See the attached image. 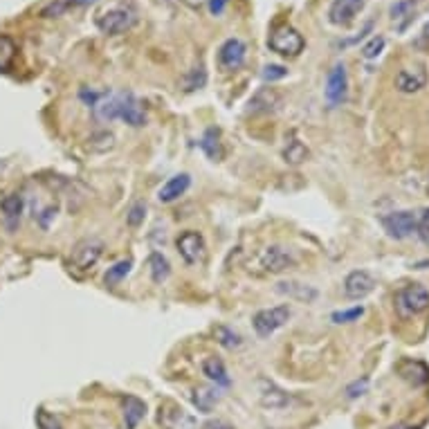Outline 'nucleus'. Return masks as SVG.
<instances>
[{"label":"nucleus","mask_w":429,"mask_h":429,"mask_svg":"<svg viewBox=\"0 0 429 429\" xmlns=\"http://www.w3.org/2000/svg\"><path fill=\"white\" fill-rule=\"evenodd\" d=\"M288 74V70L283 68V65H265V70H263V79L265 81H279V79H283Z\"/></svg>","instance_id":"obj_38"},{"label":"nucleus","mask_w":429,"mask_h":429,"mask_svg":"<svg viewBox=\"0 0 429 429\" xmlns=\"http://www.w3.org/2000/svg\"><path fill=\"white\" fill-rule=\"evenodd\" d=\"M281 106V95L274 88H261L254 97L249 99L252 113H272Z\"/></svg>","instance_id":"obj_18"},{"label":"nucleus","mask_w":429,"mask_h":429,"mask_svg":"<svg viewBox=\"0 0 429 429\" xmlns=\"http://www.w3.org/2000/svg\"><path fill=\"white\" fill-rule=\"evenodd\" d=\"M135 25V12L130 7H110L97 16V27L104 34H124Z\"/></svg>","instance_id":"obj_6"},{"label":"nucleus","mask_w":429,"mask_h":429,"mask_svg":"<svg viewBox=\"0 0 429 429\" xmlns=\"http://www.w3.org/2000/svg\"><path fill=\"white\" fill-rule=\"evenodd\" d=\"M16 59V43L9 36L0 34V72H7Z\"/></svg>","instance_id":"obj_29"},{"label":"nucleus","mask_w":429,"mask_h":429,"mask_svg":"<svg viewBox=\"0 0 429 429\" xmlns=\"http://www.w3.org/2000/svg\"><path fill=\"white\" fill-rule=\"evenodd\" d=\"M400 376H403V380H407L409 385L414 387H421V385H427L429 382V369L423 365V362H412L407 360L400 365Z\"/></svg>","instance_id":"obj_22"},{"label":"nucleus","mask_w":429,"mask_h":429,"mask_svg":"<svg viewBox=\"0 0 429 429\" xmlns=\"http://www.w3.org/2000/svg\"><path fill=\"white\" fill-rule=\"evenodd\" d=\"M148 272H151L153 283L166 281L171 274V265H169V261H166V256L160 254V252H153V254L148 256Z\"/></svg>","instance_id":"obj_26"},{"label":"nucleus","mask_w":429,"mask_h":429,"mask_svg":"<svg viewBox=\"0 0 429 429\" xmlns=\"http://www.w3.org/2000/svg\"><path fill=\"white\" fill-rule=\"evenodd\" d=\"M306 157H308L306 144L301 142V139H297V137L292 135V139H290V142H288L286 148H283V160H286L288 164H301Z\"/></svg>","instance_id":"obj_27"},{"label":"nucleus","mask_w":429,"mask_h":429,"mask_svg":"<svg viewBox=\"0 0 429 429\" xmlns=\"http://www.w3.org/2000/svg\"><path fill=\"white\" fill-rule=\"evenodd\" d=\"M362 315H365V308H362V306H356V308H351V310L333 313V315H331V319H333L335 324H351V322H358Z\"/></svg>","instance_id":"obj_35"},{"label":"nucleus","mask_w":429,"mask_h":429,"mask_svg":"<svg viewBox=\"0 0 429 429\" xmlns=\"http://www.w3.org/2000/svg\"><path fill=\"white\" fill-rule=\"evenodd\" d=\"M23 209H25V200L21 193H7L3 200H0V213H3V220L7 229H16L18 222H21L23 216Z\"/></svg>","instance_id":"obj_16"},{"label":"nucleus","mask_w":429,"mask_h":429,"mask_svg":"<svg viewBox=\"0 0 429 429\" xmlns=\"http://www.w3.org/2000/svg\"><path fill=\"white\" fill-rule=\"evenodd\" d=\"M202 429H225V425L218 423V421H211V423H207V425H202Z\"/></svg>","instance_id":"obj_40"},{"label":"nucleus","mask_w":429,"mask_h":429,"mask_svg":"<svg viewBox=\"0 0 429 429\" xmlns=\"http://www.w3.org/2000/svg\"><path fill=\"white\" fill-rule=\"evenodd\" d=\"M191 186V178L186 173H178V175H173V178H169L164 184H162V189L157 191V200H160L162 204H169V202H175L180 198V195L186 193V189Z\"/></svg>","instance_id":"obj_17"},{"label":"nucleus","mask_w":429,"mask_h":429,"mask_svg":"<svg viewBox=\"0 0 429 429\" xmlns=\"http://www.w3.org/2000/svg\"><path fill=\"white\" fill-rule=\"evenodd\" d=\"M297 263L292 252L286 249L281 245H270L263 249V254L259 259V268L263 270L265 274H281L288 268H292Z\"/></svg>","instance_id":"obj_8"},{"label":"nucleus","mask_w":429,"mask_h":429,"mask_svg":"<svg viewBox=\"0 0 429 429\" xmlns=\"http://www.w3.org/2000/svg\"><path fill=\"white\" fill-rule=\"evenodd\" d=\"M124 403V423L126 429H137V425L144 421L146 416V403L139 400L137 396H124L122 398Z\"/></svg>","instance_id":"obj_19"},{"label":"nucleus","mask_w":429,"mask_h":429,"mask_svg":"<svg viewBox=\"0 0 429 429\" xmlns=\"http://www.w3.org/2000/svg\"><path fill=\"white\" fill-rule=\"evenodd\" d=\"M268 45L272 48L274 52L283 54V57H297L301 50H304V36L295 30V27H277V30L270 34Z\"/></svg>","instance_id":"obj_7"},{"label":"nucleus","mask_w":429,"mask_h":429,"mask_svg":"<svg viewBox=\"0 0 429 429\" xmlns=\"http://www.w3.org/2000/svg\"><path fill=\"white\" fill-rule=\"evenodd\" d=\"M227 3H229V0H209V12L213 16H220L222 12H225Z\"/></svg>","instance_id":"obj_39"},{"label":"nucleus","mask_w":429,"mask_h":429,"mask_svg":"<svg viewBox=\"0 0 429 429\" xmlns=\"http://www.w3.org/2000/svg\"><path fill=\"white\" fill-rule=\"evenodd\" d=\"M369 391V378H360V380H353L351 385L347 387V396L351 400H356V398H362Z\"/></svg>","instance_id":"obj_36"},{"label":"nucleus","mask_w":429,"mask_h":429,"mask_svg":"<svg viewBox=\"0 0 429 429\" xmlns=\"http://www.w3.org/2000/svg\"><path fill=\"white\" fill-rule=\"evenodd\" d=\"M101 254H104V243H101V240L83 238L72 249L70 265L77 270V272H88V270H92L99 263Z\"/></svg>","instance_id":"obj_5"},{"label":"nucleus","mask_w":429,"mask_h":429,"mask_svg":"<svg viewBox=\"0 0 429 429\" xmlns=\"http://www.w3.org/2000/svg\"><path fill=\"white\" fill-rule=\"evenodd\" d=\"M427 86V70L425 65H416V68H403L396 77V88L405 95H414V92L423 90Z\"/></svg>","instance_id":"obj_13"},{"label":"nucleus","mask_w":429,"mask_h":429,"mask_svg":"<svg viewBox=\"0 0 429 429\" xmlns=\"http://www.w3.org/2000/svg\"><path fill=\"white\" fill-rule=\"evenodd\" d=\"M365 9V0H333L329 18L333 25H349Z\"/></svg>","instance_id":"obj_15"},{"label":"nucleus","mask_w":429,"mask_h":429,"mask_svg":"<svg viewBox=\"0 0 429 429\" xmlns=\"http://www.w3.org/2000/svg\"><path fill=\"white\" fill-rule=\"evenodd\" d=\"M202 373L207 376L216 387H229V376H227V369H225V362L220 358L211 356V358H204L202 360Z\"/></svg>","instance_id":"obj_20"},{"label":"nucleus","mask_w":429,"mask_h":429,"mask_svg":"<svg viewBox=\"0 0 429 429\" xmlns=\"http://www.w3.org/2000/svg\"><path fill=\"white\" fill-rule=\"evenodd\" d=\"M429 216V209L423 211H394V213H387L382 218V225L389 231L391 238H407L412 234H418L421 229V222Z\"/></svg>","instance_id":"obj_2"},{"label":"nucleus","mask_w":429,"mask_h":429,"mask_svg":"<svg viewBox=\"0 0 429 429\" xmlns=\"http://www.w3.org/2000/svg\"><path fill=\"white\" fill-rule=\"evenodd\" d=\"M216 340H218L220 347H225V349H229V351H234V349L240 347V344H243L240 335L234 333L231 329H227V326H218V329H216Z\"/></svg>","instance_id":"obj_31"},{"label":"nucleus","mask_w":429,"mask_h":429,"mask_svg":"<svg viewBox=\"0 0 429 429\" xmlns=\"http://www.w3.org/2000/svg\"><path fill=\"white\" fill-rule=\"evenodd\" d=\"M90 3H95V0H54V3H50L48 7L43 9L41 16H45V18H54V16L65 14L70 7H81V5H90Z\"/></svg>","instance_id":"obj_28"},{"label":"nucleus","mask_w":429,"mask_h":429,"mask_svg":"<svg viewBox=\"0 0 429 429\" xmlns=\"http://www.w3.org/2000/svg\"><path fill=\"white\" fill-rule=\"evenodd\" d=\"M144 213H146V207L142 202H137V204H133V207H130V211H128V216H126V220H128V225H133V227H137L139 222L144 220Z\"/></svg>","instance_id":"obj_37"},{"label":"nucleus","mask_w":429,"mask_h":429,"mask_svg":"<svg viewBox=\"0 0 429 429\" xmlns=\"http://www.w3.org/2000/svg\"><path fill=\"white\" fill-rule=\"evenodd\" d=\"M245 43L240 39H229L220 45L218 50V63L222 70H238L245 61Z\"/></svg>","instance_id":"obj_14"},{"label":"nucleus","mask_w":429,"mask_h":429,"mask_svg":"<svg viewBox=\"0 0 429 429\" xmlns=\"http://www.w3.org/2000/svg\"><path fill=\"white\" fill-rule=\"evenodd\" d=\"M389 429H421V427H412V425H394V427H389Z\"/></svg>","instance_id":"obj_41"},{"label":"nucleus","mask_w":429,"mask_h":429,"mask_svg":"<svg viewBox=\"0 0 429 429\" xmlns=\"http://www.w3.org/2000/svg\"><path fill=\"white\" fill-rule=\"evenodd\" d=\"M385 45H387V41H385V36H373V39L365 45V48H362V57L365 59H378L380 54H382V50H385Z\"/></svg>","instance_id":"obj_33"},{"label":"nucleus","mask_w":429,"mask_h":429,"mask_svg":"<svg viewBox=\"0 0 429 429\" xmlns=\"http://www.w3.org/2000/svg\"><path fill=\"white\" fill-rule=\"evenodd\" d=\"M191 398H193L195 409H198L200 414H209L213 409V405L218 403L220 394H218V387H198L193 391Z\"/></svg>","instance_id":"obj_24"},{"label":"nucleus","mask_w":429,"mask_h":429,"mask_svg":"<svg viewBox=\"0 0 429 429\" xmlns=\"http://www.w3.org/2000/svg\"><path fill=\"white\" fill-rule=\"evenodd\" d=\"M290 315H292V310L288 304L274 306V308H263V310H259L254 315L252 326H254V333L261 340H268L270 335H274L279 329H283L288 319H290Z\"/></svg>","instance_id":"obj_3"},{"label":"nucleus","mask_w":429,"mask_h":429,"mask_svg":"<svg viewBox=\"0 0 429 429\" xmlns=\"http://www.w3.org/2000/svg\"><path fill=\"white\" fill-rule=\"evenodd\" d=\"M130 268H133V261H130V259L117 261V263H115L113 268H108V272H106V277H104L106 286H115V283H119L124 277H128Z\"/></svg>","instance_id":"obj_30"},{"label":"nucleus","mask_w":429,"mask_h":429,"mask_svg":"<svg viewBox=\"0 0 429 429\" xmlns=\"http://www.w3.org/2000/svg\"><path fill=\"white\" fill-rule=\"evenodd\" d=\"M204 83H207V72H204L202 68H195V70H191V72L184 77V90H186V92L198 90V88L204 86Z\"/></svg>","instance_id":"obj_32"},{"label":"nucleus","mask_w":429,"mask_h":429,"mask_svg":"<svg viewBox=\"0 0 429 429\" xmlns=\"http://www.w3.org/2000/svg\"><path fill=\"white\" fill-rule=\"evenodd\" d=\"M175 247H178V254L186 265H195L200 263L204 256V238L200 231L195 229H186L175 240Z\"/></svg>","instance_id":"obj_9"},{"label":"nucleus","mask_w":429,"mask_h":429,"mask_svg":"<svg viewBox=\"0 0 429 429\" xmlns=\"http://www.w3.org/2000/svg\"><path fill=\"white\" fill-rule=\"evenodd\" d=\"M416 5H418V0H400V3L391 7V18H394V23H398V30H405V27L414 21Z\"/></svg>","instance_id":"obj_25"},{"label":"nucleus","mask_w":429,"mask_h":429,"mask_svg":"<svg viewBox=\"0 0 429 429\" xmlns=\"http://www.w3.org/2000/svg\"><path fill=\"white\" fill-rule=\"evenodd\" d=\"M277 292L286 295L288 299H297V301H313L317 297V290L306 283H299V281H281L277 283Z\"/></svg>","instance_id":"obj_21"},{"label":"nucleus","mask_w":429,"mask_h":429,"mask_svg":"<svg viewBox=\"0 0 429 429\" xmlns=\"http://www.w3.org/2000/svg\"><path fill=\"white\" fill-rule=\"evenodd\" d=\"M259 400L265 409H272V412H279V409H286L292 403L290 394H286L283 389H279L274 382L270 380H261L259 382Z\"/></svg>","instance_id":"obj_12"},{"label":"nucleus","mask_w":429,"mask_h":429,"mask_svg":"<svg viewBox=\"0 0 429 429\" xmlns=\"http://www.w3.org/2000/svg\"><path fill=\"white\" fill-rule=\"evenodd\" d=\"M326 101L331 106H338L347 99L349 92V77H347V68L344 63H335L333 70L329 72V79H326Z\"/></svg>","instance_id":"obj_10"},{"label":"nucleus","mask_w":429,"mask_h":429,"mask_svg":"<svg viewBox=\"0 0 429 429\" xmlns=\"http://www.w3.org/2000/svg\"><path fill=\"white\" fill-rule=\"evenodd\" d=\"M200 148L204 151V155L209 157L213 162H220L225 151H222V144H220V133L216 128H207L204 130V135L200 139Z\"/></svg>","instance_id":"obj_23"},{"label":"nucleus","mask_w":429,"mask_h":429,"mask_svg":"<svg viewBox=\"0 0 429 429\" xmlns=\"http://www.w3.org/2000/svg\"><path fill=\"white\" fill-rule=\"evenodd\" d=\"M95 110H97L99 119H108V122H113V119H124L128 126H135V128L146 124L144 108L133 92H122V95H113L104 101H97Z\"/></svg>","instance_id":"obj_1"},{"label":"nucleus","mask_w":429,"mask_h":429,"mask_svg":"<svg viewBox=\"0 0 429 429\" xmlns=\"http://www.w3.org/2000/svg\"><path fill=\"white\" fill-rule=\"evenodd\" d=\"M373 290H376V279H373L367 270H353V272L344 279V295L349 299H365Z\"/></svg>","instance_id":"obj_11"},{"label":"nucleus","mask_w":429,"mask_h":429,"mask_svg":"<svg viewBox=\"0 0 429 429\" xmlns=\"http://www.w3.org/2000/svg\"><path fill=\"white\" fill-rule=\"evenodd\" d=\"M36 427L39 429H63L59 418L50 412H45V409H39V412H36Z\"/></svg>","instance_id":"obj_34"},{"label":"nucleus","mask_w":429,"mask_h":429,"mask_svg":"<svg viewBox=\"0 0 429 429\" xmlns=\"http://www.w3.org/2000/svg\"><path fill=\"white\" fill-rule=\"evenodd\" d=\"M396 308L403 317L425 313L429 308V290L421 283L405 286L403 290L396 295Z\"/></svg>","instance_id":"obj_4"}]
</instances>
